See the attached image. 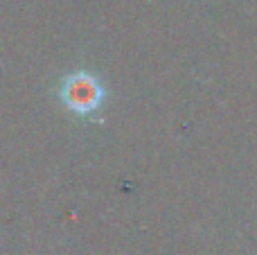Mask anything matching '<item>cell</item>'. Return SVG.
<instances>
[{
	"mask_svg": "<svg viewBox=\"0 0 257 255\" xmlns=\"http://www.w3.org/2000/svg\"><path fill=\"white\" fill-rule=\"evenodd\" d=\"M59 97L72 113L90 115L102 104L104 88L97 81V77L88 75V72H72V75L63 77L61 86H59Z\"/></svg>",
	"mask_w": 257,
	"mask_h": 255,
	"instance_id": "obj_1",
	"label": "cell"
}]
</instances>
